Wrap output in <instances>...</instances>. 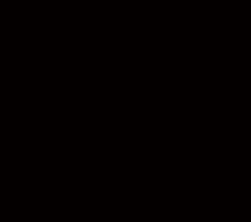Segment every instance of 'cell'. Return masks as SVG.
<instances>
[]
</instances>
